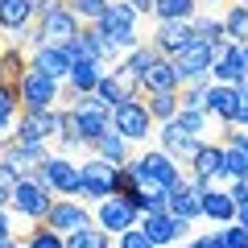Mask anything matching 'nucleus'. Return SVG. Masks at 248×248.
Returning a JSON list of instances; mask_svg holds the SVG:
<instances>
[{"label": "nucleus", "mask_w": 248, "mask_h": 248, "mask_svg": "<svg viewBox=\"0 0 248 248\" xmlns=\"http://www.w3.org/2000/svg\"><path fill=\"white\" fill-rule=\"evenodd\" d=\"M54 199H58V195H54L50 186L37 182V174H25L17 186H13L9 211H13V215H21V219H29V223H46V215H50Z\"/></svg>", "instance_id": "f257e3e1"}, {"label": "nucleus", "mask_w": 248, "mask_h": 248, "mask_svg": "<svg viewBox=\"0 0 248 248\" xmlns=\"http://www.w3.org/2000/svg\"><path fill=\"white\" fill-rule=\"evenodd\" d=\"M137 21H141V13H137L128 0H112L95 25L116 42V50H120V54H128V50H137V46H141V29H137Z\"/></svg>", "instance_id": "f03ea898"}, {"label": "nucleus", "mask_w": 248, "mask_h": 248, "mask_svg": "<svg viewBox=\"0 0 248 248\" xmlns=\"http://www.w3.org/2000/svg\"><path fill=\"white\" fill-rule=\"evenodd\" d=\"M37 174V182L42 186H50L58 199H79V190H83V174H79V161H71L66 153H50V157L42 161V166L33 170Z\"/></svg>", "instance_id": "7ed1b4c3"}, {"label": "nucleus", "mask_w": 248, "mask_h": 248, "mask_svg": "<svg viewBox=\"0 0 248 248\" xmlns=\"http://www.w3.org/2000/svg\"><path fill=\"white\" fill-rule=\"evenodd\" d=\"M17 99H21V112H54L58 99H62V83L29 66L21 87H17Z\"/></svg>", "instance_id": "20e7f679"}, {"label": "nucleus", "mask_w": 248, "mask_h": 248, "mask_svg": "<svg viewBox=\"0 0 248 248\" xmlns=\"http://www.w3.org/2000/svg\"><path fill=\"white\" fill-rule=\"evenodd\" d=\"M112 128H116V133H120L128 145L149 141V133H153V116H149V108H145V95L116 104V108H112Z\"/></svg>", "instance_id": "39448f33"}, {"label": "nucleus", "mask_w": 248, "mask_h": 248, "mask_svg": "<svg viewBox=\"0 0 248 248\" xmlns=\"http://www.w3.org/2000/svg\"><path fill=\"white\" fill-rule=\"evenodd\" d=\"M79 174H83V190H79L83 203H104V199L116 195V186H112L116 166H112V161H104V157L91 153L87 161H79Z\"/></svg>", "instance_id": "423d86ee"}, {"label": "nucleus", "mask_w": 248, "mask_h": 248, "mask_svg": "<svg viewBox=\"0 0 248 248\" xmlns=\"http://www.w3.org/2000/svg\"><path fill=\"white\" fill-rule=\"evenodd\" d=\"M133 166H137V174H141V178L166 186V190H170V186H178V182L186 178V166H178L166 149H145L141 157H133Z\"/></svg>", "instance_id": "0eeeda50"}, {"label": "nucleus", "mask_w": 248, "mask_h": 248, "mask_svg": "<svg viewBox=\"0 0 248 248\" xmlns=\"http://www.w3.org/2000/svg\"><path fill=\"white\" fill-rule=\"evenodd\" d=\"M79 29H83V21L62 4V9L37 17V46H66L71 37H79ZM37 46H33V50H37Z\"/></svg>", "instance_id": "6e6552de"}, {"label": "nucleus", "mask_w": 248, "mask_h": 248, "mask_svg": "<svg viewBox=\"0 0 248 248\" xmlns=\"http://www.w3.org/2000/svg\"><path fill=\"white\" fill-rule=\"evenodd\" d=\"M195 228V223L178 219L174 211H153V215H141V232L153 240L157 248H174L178 240H186V232Z\"/></svg>", "instance_id": "1a4fd4ad"}, {"label": "nucleus", "mask_w": 248, "mask_h": 248, "mask_svg": "<svg viewBox=\"0 0 248 248\" xmlns=\"http://www.w3.org/2000/svg\"><path fill=\"white\" fill-rule=\"evenodd\" d=\"M17 141L25 145H50L58 141V108L54 112H17Z\"/></svg>", "instance_id": "9d476101"}, {"label": "nucleus", "mask_w": 248, "mask_h": 248, "mask_svg": "<svg viewBox=\"0 0 248 248\" xmlns=\"http://www.w3.org/2000/svg\"><path fill=\"white\" fill-rule=\"evenodd\" d=\"M0 157L25 178V174H33V170L50 157V145H25V141H17L13 133H4V137H0Z\"/></svg>", "instance_id": "9b49d317"}, {"label": "nucleus", "mask_w": 248, "mask_h": 248, "mask_svg": "<svg viewBox=\"0 0 248 248\" xmlns=\"http://www.w3.org/2000/svg\"><path fill=\"white\" fill-rule=\"evenodd\" d=\"M157 141H161L157 149H166L170 157L178 161V166H190V161H195V153H199V145H203L195 133H186V128H182L178 120L157 124Z\"/></svg>", "instance_id": "f8f14e48"}, {"label": "nucleus", "mask_w": 248, "mask_h": 248, "mask_svg": "<svg viewBox=\"0 0 248 248\" xmlns=\"http://www.w3.org/2000/svg\"><path fill=\"white\" fill-rule=\"evenodd\" d=\"M95 223L104 232H112V236H120V232H128V228L141 223V211H137L128 199L112 195V199H104V203H95Z\"/></svg>", "instance_id": "ddd939ff"}, {"label": "nucleus", "mask_w": 248, "mask_h": 248, "mask_svg": "<svg viewBox=\"0 0 248 248\" xmlns=\"http://www.w3.org/2000/svg\"><path fill=\"white\" fill-rule=\"evenodd\" d=\"M170 62H174V71H178V83L203 79V75H211V46H207L203 37H195V42L182 46Z\"/></svg>", "instance_id": "4468645a"}, {"label": "nucleus", "mask_w": 248, "mask_h": 248, "mask_svg": "<svg viewBox=\"0 0 248 248\" xmlns=\"http://www.w3.org/2000/svg\"><path fill=\"white\" fill-rule=\"evenodd\" d=\"M87 223H95V215H91L87 203H79V199H54L50 215H46V228L62 232V236H71V232L87 228Z\"/></svg>", "instance_id": "2eb2a0df"}, {"label": "nucleus", "mask_w": 248, "mask_h": 248, "mask_svg": "<svg viewBox=\"0 0 248 248\" xmlns=\"http://www.w3.org/2000/svg\"><path fill=\"white\" fill-rule=\"evenodd\" d=\"M211 79H215V83H232V87L248 83L244 62H240V46H236V42H219V46H211Z\"/></svg>", "instance_id": "dca6fc26"}, {"label": "nucleus", "mask_w": 248, "mask_h": 248, "mask_svg": "<svg viewBox=\"0 0 248 248\" xmlns=\"http://www.w3.org/2000/svg\"><path fill=\"white\" fill-rule=\"evenodd\" d=\"M112 71V66H104L99 58H75L71 62V75H66V83H62V91L66 95H87V91L99 87V79Z\"/></svg>", "instance_id": "f3484780"}, {"label": "nucleus", "mask_w": 248, "mask_h": 248, "mask_svg": "<svg viewBox=\"0 0 248 248\" xmlns=\"http://www.w3.org/2000/svg\"><path fill=\"white\" fill-rule=\"evenodd\" d=\"M149 42H153V50H157V54L174 58L182 46L195 42V25H190V21H157V29H153Z\"/></svg>", "instance_id": "a211bd4d"}, {"label": "nucleus", "mask_w": 248, "mask_h": 248, "mask_svg": "<svg viewBox=\"0 0 248 248\" xmlns=\"http://www.w3.org/2000/svg\"><path fill=\"white\" fill-rule=\"evenodd\" d=\"M166 211H174L178 219H186V223L203 219V190H199L190 178H182L178 186H170V207Z\"/></svg>", "instance_id": "6ab92c4d"}, {"label": "nucleus", "mask_w": 248, "mask_h": 248, "mask_svg": "<svg viewBox=\"0 0 248 248\" xmlns=\"http://www.w3.org/2000/svg\"><path fill=\"white\" fill-rule=\"evenodd\" d=\"M190 178H215V182L228 186V174H223V141H203L195 153V161L186 166Z\"/></svg>", "instance_id": "aec40b11"}, {"label": "nucleus", "mask_w": 248, "mask_h": 248, "mask_svg": "<svg viewBox=\"0 0 248 248\" xmlns=\"http://www.w3.org/2000/svg\"><path fill=\"white\" fill-rule=\"evenodd\" d=\"M71 54L62 50V46H37V50H29V66L42 75H50V79L66 83V75H71Z\"/></svg>", "instance_id": "412c9836"}, {"label": "nucleus", "mask_w": 248, "mask_h": 248, "mask_svg": "<svg viewBox=\"0 0 248 248\" xmlns=\"http://www.w3.org/2000/svg\"><path fill=\"white\" fill-rule=\"evenodd\" d=\"M244 104V95H240V87H232V83H211L207 87V116L219 124H232V116H236V108Z\"/></svg>", "instance_id": "4be33fe9"}, {"label": "nucleus", "mask_w": 248, "mask_h": 248, "mask_svg": "<svg viewBox=\"0 0 248 248\" xmlns=\"http://www.w3.org/2000/svg\"><path fill=\"white\" fill-rule=\"evenodd\" d=\"M95 95L104 99L108 108H116V104H124V99H137V95H145V91H141V83H133V79H124V75H120V71H116V66H112V71H108L104 79H99Z\"/></svg>", "instance_id": "5701e85b"}, {"label": "nucleus", "mask_w": 248, "mask_h": 248, "mask_svg": "<svg viewBox=\"0 0 248 248\" xmlns=\"http://www.w3.org/2000/svg\"><path fill=\"white\" fill-rule=\"evenodd\" d=\"M236 211H240V203L228 195V186H215L211 195H203V219H211L215 228L236 223Z\"/></svg>", "instance_id": "b1692460"}, {"label": "nucleus", "mask_w": 248, "mask_h": 248, "mask_svg": "<svg viewBox=\"0 0 248 248\" xmlns=\"http://www.w3.org/2000/svg\"><path fill=\"white\" fill-rule=\"evenodd\" d=\"M157 58H161V54L153 50V42H141V46H137V50H128V54H124L120 62H116V71H120L124 79L141 83V79H145V71H149V66H153V62H157Z\"/></svg>", "instance_id": "393cba45"}, {"label": "nucleus", "mask_w": 248, "mask_h": 248, "mask_svg": "<svg viewBox=\"0 0 248 248\" xmlns=\"http://www.w3.org/2000/svg\"><path fill=\"white\" fill-rule=\"evenodd\" d=\"M182 83H178V71H174V62L161 54L157 62H153L149 71H145V79H141V91L145 95H153V91H178Z\"/></svg>", "instance_id": "a878e982"}, {"label": "nucleus", "mask_w": 248, "mask_h": 248, "mask_svg": "<svg viewBox=\"0 0 248 248\" xmlns=\"http://www.w3.org/2000/svg\"><path fill=\"white\" fill-rule=\"evenodd\" d=\"M29 71V54L17 50V46H0V83H9V87H21Z\"/></svg>", "instance_id": "bb28decb"}, {"label": "nucleus", "mask_w": 248, "mask_h": 248, "mask_svg": "<svg viewBox=\"0 0 248 248\" xmlns=\"http://www.w3.org/2000/svg\"><path fill=\"white\" fill-rule=\"evenodd\" d=\"M83 37H87V54H91V58H99L104 66H116V62L124 58V54L116 50V42H112L99 25H83Z\"/></svg>", "instance_id": "cd10ccee"}, {"label": "nucleus", "mask_w": 248, "mask_h": 248, "mask_svg": "<svg viewBox=\"0 0 248 248\" xmlns=\"http://www.w3.org/2000/svg\"><path fill=\"white\" fill-rule=\"evenodd\" d=\"M37 21L33 0H0V33H13V29Z\"/></svg>", "instance_id": "c85d7f7f"}, {"label": "nucleus", "mask_w": 248, "mask_h": 248, "mask_svg": "<svg viewBox=\"0 0 248 248\" xmlns=\"http://www.w3.org/2000/svg\"><path fill=\"white\" fill-rule=\"evenodd\" d=\"M91 153H95V157H104V161H112V166H124V161H133V157H128V141H124L116 128H108V133L99 137L95 145H91Z\"/></svg>", "instance_id": "c756f323"}, {"label": "nucleus", "mask_w": 248, "mask_h": 248, "mask_svg": "<svg viewBox=\"0 0 248 248\" xmlns=\"http://www.w3.org/2000/svg\"><path fill=\"white\" fill-rule=\"evenodd\" d=\"M58 145H62V153L87 149V145H83V133H79V116H75V108H58Z\"/></svg>", "instance_id": "7c9ffc66"}, {"label": "nucleus", "mask_w": 248, "mask_h": 248, "mask_svg": "<svg viewBox=\"0 0 248 248\" xmlns=\"http://www.w3.org/2000/svg\"><path fill=\"white\" fill-rule=\"evenodd\" d=\"M145 108H149L153 124H166L182 112V99H178V91H153V95H145Z\"/></svg>", "instance_id": "2f4dec72"}, {"label": "nucleus", "mask_w": 248, "mask_h": 248, "mask_svg": "<svg viewBox=\"0 0 248 248\" xmlns=\"http://www.w3.org/2000/svg\"><path fill=\"white\" fill-rule=\"evenodd\" d=\"M75 116H79V133H83V145L87 149L112 128V112H75Z\"/></svg>", "instance_id": "473e14b6"}, {"label": "nucleus", "mask_w": 248, "mask_h": 248, "mask_svg": "<svg viewBox=\"0 0 248 248\" xmlns=\"http://www.w3.org/2000/svg\"><path fill=\"white\" fill-rule=\"evenodd\" d=\"M112 240H116L112 232H104L99 223H87V228L66 236V248H112Z\"/></svg>", "instance_id": "72a5a7b5"}, {"label": "nucleus", "mask_w": 248, "mask_h": 248, "mask_svg": "<svg viewBox=\"0 0 248 248\" xmlns=\"http://www.w3.org/2000/svg\"><path fill=\"white\" fill-rule=\"evenodd\" d=\"M199 0H157L153 4V17L157 21H195Z\"/></svg>", "instance_id": "f704fd0d"}, {"label": "nucleus", "mask_w": 248, "mask_h": 248, "mask_svg": "<svg viewBox=\"0 0 248 248\" xmlns=\"http://www.w3.org/2000/svg\"><path fill=\"white\" fill-rule=\"evenodd\" d=\"M223 33H228V42H248V4L232 0V9L223 13Z\"/></svg>", "instance_id": "c9c22d12"}, {"label": "nucleus", "mask_w": 248, "mask_h": 248, "mask_svg": "<svg viewBox=\"0 0 248 248\" xmlns=\"http://www.w3.org/2000/svg\"><path fill=\"white\" fill-rule=\"evenodd\" d=\"M195 37H203L207 46H219V42H228V33H223V17H211V13H195Z\"/></svg>", "instance_id": "e433bc0d"}, {"label": "nucleus", "mask_w": 248, "mask_h": 248, "mask_svg": "<svg viewBox=\"0 0 248 248\" xmlns=\"http://www.w3.org/2000/svg\"><path fill=\"white\" fill-rule=\"evenodd\" d=\"M174 120H178V124H182L186 133H195V137H199V141H207V133H211V124H215V120H211V116H207V112H203V108H182V112H178V116H174Z\"/></svg>", "instance_id": "4c0bfd02"}, {"label": "nucleus", "mask_w": 248, "mask_h": 248, "mask_svg": "<svg viewBox=\"0 0 248 248\" xmlns=\"http://www.w3.org/2000/svg\"><path fill=\"white\" fill-rule=\"evenodd\" d=\"M17 112H21V99H17V87L0 83V133H9L17 124Z\"/></svg>", "instance_id": "58836bf2"}, {"label": "nucleus", "mask_w": 248, "mask_h": 248, "mask_svg": "<svg viewBox=\"0 0 248 248\" xmlns=\"http://www.w3.org/2000/svg\"><path fill=\"white\" fill-rule=\"evenodd\" d=\"M108 4H112V0H66V9H71L75 17L83 21V25H95V21L104 17Z\"/></svg>", "instance_id": "ea45409f"}, {"label": "nucleus", "mask_w": 248, "mask_h": 248, "mask_svg": "<svg viewBox=\"0 0 248 248\" xmlns=\"http://www.w3.org/2000/svg\"><path fill=\"white\" fill-rule=\"evenodd\" d=\"M223 174H228V182L248 174V153L240 145H223Z\"/></svg>", "instance_id": "a19ab883"}, {"label": "nucleus", "mask_w": 248, "mask_h": 248, "mask_svg": "<svg viewBox=\"0 0 248 248\" xmlns=\"http://www.w3.org/2000/svg\"><path fill=\"white\" fill-rule=\"evenodd\" d=\"M29 248H66V236L54 228H46V223H33V232H29Z\"/></svg>", "instance_id": "79ce46f5"}, {"label": "nucleus", "mask_w": 248, "mask_h": 248, "mask_svg": "<svg viewBox=\"0 0 248 248\" xmlns=\"http://www.w3.org/2000/svg\"><path fill=\"white\" fill-rule=\"evenodd\" d=\"M215 232H219L223 248H248V228H240V223H223V228H215Z\"/></svg>", "instance_id": "37998d69"}, {"label": "nucleus", "mask_w": 248, "mask_h": 248, "mask_svg": "<svg viewBox=\"0 0 248 248\" xmlns=\"http://www.w3.org/2000/svg\"><path fill=\"white\" fill-rule=\"evenodd\" d=\"M116 248H157V244H153V240L141 232V223H137V228H128V232L116 236Z\"/></svg>", "instance_id": "c03bdc74"}, {"label": "nucleus", "mask_w": 248, "mask_h": 248, "mask_svg": "<svg viewBox=\"0 0 248 248\" xmlns=\"http://www.w3.org/2000/svg\"><path fill=\"white\" fill-rule=\"evenodd\" d=\"M17 182H21V174H17L4 157H0V190H9V195H13V186H17Z\"/></svg>", "instance_id": "a18cd8bd"}, {"label": "nucleus", "mask_w": 248, "mask_h": 248, "mask_svg": "<svg viewBox=\"0 0 248 248\" xmlns=\"http://www.w3.org/2000/svg\"><path fill=\"white\" fill-rule=\"evenodd\" d=\"M228 195H232V199H236V203H240V207H244V203H248V174H244V178H232V182H228Z\"/></svg>", "instance_id": "49530a36"}, {"label": "nucleus", "mask_w": 248, "mask_h": 248, "mask_svg": "<svg viewBox=\"0 0 248 248\" xmlns=\"http://www.w3.org/2000/svg\"><path fill=\"white\" fill-rule=\"evenodd\" d=\"M0 240H4V244L13 240V211L9 207H0Z\"/></svg>", "instance_id": "de8ad7c7"}, {"label": "nucleus", "mask_w": 248, "mask_h": 248, "mask_svg": "<svg viewBox=\"0 0 248 248\" xmlns=\"http://www.w3.org/2000/svg\"><path fill=\"white\" fill-rule=\"evenodd\" d=\"M66 0H33V13L37 17H46V13H54V9H62Z\"/></svg>", "instance_id": "09e8293b"}, {"label": "nucleus", "mask_w": 248, "mask_h": 248, "mask_svg": "<svg viewBox=\"0 0 248 248\" xmlns=\"http://www.w3.org/2000/svg\"><path fill=\"white\" fill-rule=\"evenodd\" d=\"M195 244L199 248H223L219 244V232H203V236H195Z\"/></svg>", "instance_id": "8fccbe9b"}, {"label": "nucleus", "mask_w": 248, "mask_h": 248, "mask_svg": "<svg viewBox=\"0 0 248 248\" xmlns=\"http://www.w3.org/2000/svg\"><path fill=\"white\" fill-rule=\"evenodd\" d=\"M232 124H236V128H248V104H240V108H236V116H232Z\"/></svg>", "instance_id": "3c124183"}, {"label": "nucleus", "mask_w": 248, "mask_h": 248, "mask_svg": "<svg viewBox=\"0 0 248 248\" xmlns=\"http://www.w3.org/2000/svg\"><path fill=\"white\" fill-rule=\"evenodd\" d=\"M128 4H133V9L141 13V17H149V13H153V4H157V0H128Z\"/></svg>", "instance_id": "603ef678"}, {"label": "nucleus", "mask_w": 248, "mask_h": 248, "mask_svg": "<svg viewBox=\"0 0 248 248\" xmlns=\"http://www.w3.org/2000/svg\"><path fill=\"white\" fill-rule=\"evenodd\" d=\"M240 46V62H244V75H248V42H236Z\"/></svg>", "instance_id": "864d4df0"}, {"label": "nucleus", "mask_w": 248, "mask_h": 248, "mask_svg": "<svg viewBox=\"0 0 248 248\" xmlns=\"http://www.w3.org/2000/svg\"><path fill=\"white\" fill-rule=\"evenodd\" d=\"M4 248H29V240H25V236H21V240L13 236V240H9V244H4Z\"/></svg>", "instance_id": "5fc2aeb1"}, {"label": "nucleus", "mask_w": 248, "mask_h": 248, "mask_svg": "<svg viewBox=\"0 0 248 248\" xmlns=\"http://www.w3.org/2000/svg\"><path fill=\"white\" fill-rule=\"evenodd\" d=\"M174 248H199V244H195V240H178Z\"/></svg>", "instance_id": "6e6d98bb"}, {"label": "nucleus", "mask_w": 248, "mask_h": 248, "mask_svg": "<svg viewBox=\"0 0 248 248\" xmlns=\"http://www.w3.org/2000/svg\"><path fill=\"white\" fill-rule=\"evenodd\" d=\"M9 199H13V195H9V190H0V207H9Z\"/></svg>", "instance_id": "4d7b16f0"}, {"label": "nucleus", "mask_w": 248, "mask_h": 248, "mask_svg": "<svg viewBox=\"0 0 248 248\" xmlns=\"http://www.w3.org/2000/svg\"><path fill=\"white\" fill-rule=\"evenodd\" d=\"M240 95H244V104H248V83H240Z\"/></svg>", "instance_id": "13d9d810"}, {"label": "nucleus", "mask_w": 248, "mask_h": 248, "mask_svg": "<svg viewBox=\"0 0 248 248\" xmlns=\"http://www.w3.org/2000/svg\"><path fill=\"white\" fill-rule=\"evenodd\" d=\"M199 4H219V0H199Z\"/></svg>", "instance_id": "bf43d9fd"}, {"label": "nucleus", "mask_w": 248, "mask_h": 248, "mask_svg": "<svg viewBox=\"0 0 248 248\" xmlns=\"http://www.w3.org/2000/svg\"><path fill=\"white\" fill-rule=\"evenodd\" d=\"M236 4H248V0H236Z\"/></svg>", "instance_id": "052dcab7"}, {"label": "nucleus", "mask_w": 248, "mask_h": 248, "mask_svg": "<svg viewBox=\"0 0 248 248\" xmlns=\"http://www.w3.org/2000/svg\"><path fill=\"white\" fill-rule=\"evenodd\" d=\"M0 248H4V240H0Z\"/></svg>", "instance_id": "680f3d73"}]
</instances>
